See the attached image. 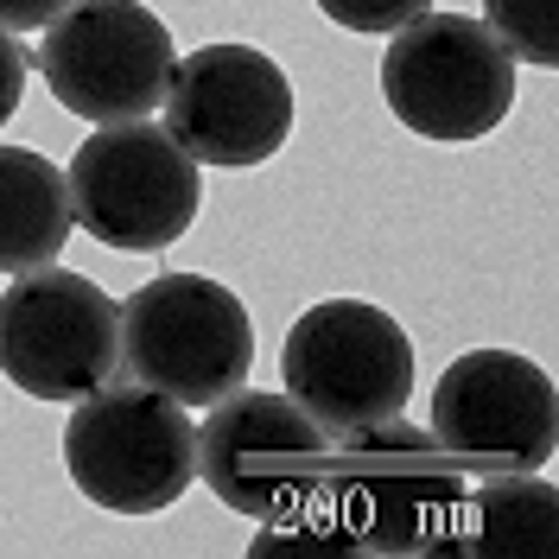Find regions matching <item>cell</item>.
I'll use <instances>...</instances> for the list:
<instances>
[{
    "instance_id": "6da1fadb",
    "label": "cell",
    "mask_w": 559,
    "mask_h": 559,
    "mask_svg": "<svg viewBox=\"0 0 559 559\" xmlns=\"http://www.w3.org/2000/svg\"><path fill=\"white\" fill-rule=\"evenodd\" d=\"M128 382L178 407H210L254 376V318L210 274H153L121 299Z\"/></svg>"
},
{
    "instance_id": "7a4b0ae2",
    "label": "cell",
    "mask_w": 559,
    "mask_h": 559,
    "mask_svg": "<svg viewBox=\"0 0 559 559\" xmlns=\"http://www.w3.org/2000/svg\"><path fill=\"white\" fill-rule=\"evenodd\" d=\"M344 464H324V489L337 496L331 515L344 522L356 554H439L457 534L464 477L439 452L432 432L407 426V414L369 432L337 439Z\"/></svg>"
},
{
    "instance_id": "3957f363",
    "label": "cell",
    "mask_w": 559,
    "mask_h": 559,
    "mask_svg": "<svg viewBox=\"0 0 559 559\" xmlns=\"http://www.w3.org/2000/svg\"><path fill=\"white\" fill-rule=\"evenodd\" d=\"M64 471L108 515H159L198 484V426L191 407L140 382H103L70 401Z\"/></svg>"
},
{
    "instance_id": "277c9868",
    "label": "cell",
    "mask_w": 559,
    "mask_h": 559,
    "mask_svg": "<svg viewBox=\"0 0 559 559\" xmlns=\"http://www.w3.org/2000/svg\"><path fill=\"white\" fill-rule=\"evenodd\" d=\"M280 388L331 439L407 414V394H414L407 324L369 299H324L293 318L286 349H280Z\"/></svg>"
},
{
    "instance_id": "5b68a950",
    "label": "cell",
    "mask_w": 559,
    "mask_h": 559,
    "mask_svg": "<svg viewBox=\"0 0 559 559\" xmlns=\"http://www.w3.org/2000/svg\"><path fill=\"white\" fill-rule=\"evenodd\" d=\"M382 96L388 115L419 140H484L515 108V58L502 38L471 13L426 7L401 33H388L382 51Z\"/></svg>"
},
{
    "instance_id": "8992f818",
    "label": "cell",
    "mask_w": 559,
    "mask_h": 559,
    "mask_svg": "<svg viewBox=\"0 0 559 559\" xmlns=\"http://www.w3.org/2000/svg\"><path fill=\"white\" fill-rule=\"evenodd\" d=\"M64 185L76 229L121 254L173 248L204 210V166L166 128H153V115L96 128L64 166Z\"/></svg>"
},
{
    "instance_id": "52a82bcc",
    "label": "cell",
    "mask_w": 559,
    "mask_h": 559,
    "mask_svg": "<svg viewBox=\"0 0 559 559\" xmlns=\"http://www.w3.org/2000/svg\"><path fill=\"white\" fill-rule=\"evenodd\" d=\"M331 432L286 388H236L204 407L198 426V477L248 522H286L324 496Z\"/></svg>"
},
{
    "instance_id": "ba28073f",
    "label": "cell",
    "mask_w": 559,
    "mask_h": 559,
    "mask_svg": "<svg viewBox=\"0 0 559 559\" xmlns=\"http://www.w3.org/2000/svg\"><path fill=\"white\" fill-rule=\"evenodd\" d=\"M33 64L58 108L90 128H115V121H146L166 103L178 51L173 26L140 0H70L45 26Z\"/></svg>"
},
{
    "instance_id": "9c48e42d",
    "label": "cell",
    "mask_w": 559,
    "mask_h": 559,
    "mask_svg": "<svg viewBox=\"0 0 559 559\" xmlns=\"http://www.w3.org/2000/svg\"><path fill=\"white\" fill-rule=\"evenodd\" d=\"M121 369V306L76 267H26L0 293V376L33 401H83Z\"/></svg>"
},
{
    "instance_id": "30bf717a",
    "label": "cell",
    "mask_w": 559,
    "mask_h": 559,
    "mask_svg": "<svg viewBox=\"0 0 559 559\" xmlns=\"http://www.w3.org/2000/svg\"><path fill=\"white\" fill-rule=\"evenodd\" d=\"M432 439L457 471H547L559 452V388L515 349H471L432 388Z\"/></svg>"
},
{
    "instance_id": "8fae6325",
    "label": "cell",
    "mask_w": 559,
    "mask_h": 559,
    "mask_svg": "<svg viewBox=\"0 0 559 559\" xmlns=\"http://www.w3.org/2000/svg\"><path fill=\"white\" fill-rule=\"evenodd\" d=\"M166 134L216 173L267 166L293 134V83L254 45H198L173 64Z\"/></svg>"
},
{
    "instance_id": "7c38bea8",
    "label": "cell",
    "mask_w": 559,
    "mask_h": 559,
    "mask_svg": "<svg viewBox=\"0 0 559 559\" xmlns=\"http://www.w3.org/2000/svg\"><path fill=\"white\" fill-rule=\"evenodd\" d=\"M477 559H554L559 554V489L540 471H496L464 484L457 534Z\"/></svg>"
},
{
    "instance_id": "4fadbf2b",
    "label": "cell",
    "mask_w": 559,
    "mask_h": 559,
    "mask_svg": "<svg viewBox=\"0 0 559 559\" xmlns=\"http://www.w3.org/2000/svg\"><path fill=\"white\" fill-rule=\"evenodd\" d=\"M76 229L70 216L64 166H51L33 146L0 140V274H26L58 261Z\"/></svg>"
},
{
    "instance_id": "5bb4252c",
    "label": "cell",
    "mask_w": 559,
    "mask_h": 559,
    "mask_svg": "<svg viewBox=\"0 0 559 559\" xmlns=\"http://www.w3.org/2000/svg\"><path fill=\"white\" fill-rule=\"evenodd\" d=\"M484 26L502 38L515 64H559V0H484Z\"/></svg>"
},
{
    "instance_id": "9a60e30c",
    "label": "cell",
    "mask_w": 559,
    "mask_h": 559,
    "mask_svg": "<svg viewBox=\"0 0 559 559\" xmlns=\"http://www.w3.org/2000/svg\"><path fill=\"white\" fill-rule=\"evenodd\" d=\"M261 527L267 534L248 547V559H356V540L344 534V522L324 502L286 515V522H261Z\"/></svg>"
},
{
    "instance_id": "2e32d148",
    "label": "cell",
    "mask_w": 559,
    "mask_h": 559,
    "mask_svg": "<svg viewBox=\"0 0 559 559\" xmlns=\"http://www.w3.org/2000/svg\"><path fill=\"white\" fill-rule=\"evenodd\" d=\"M312 7L331 26H344L356 38H388V33H401L407 20H419L432 0H312Z\"/></svg>"
},
{
    "instance_id": "e0dca14e",
    "label": "cell",
    "mask_w": 559,
    "mask_h": 559,
    "mask_svg": "<svg viewBox=\"0 0 559 559\" xmlns=\"http://www.w3.org/2000/svg\"><path fill=\"white\" fill-rule=\"evenodd\" d=\"M26 76H33L26 45H20V33H7V26H0V128L20 115V103H26Z\"/></svg>"
},
{
    "instance_id": "ac0fdd59",
    "label": "cell",
    "mask_w": 559,
    "mask_h": 559,
    "mask_svg": "<svg viewBox=\"0 0 559 559\" xmlns=\"http://www.w3.org/2000/svg\"><path fill=\"white\" fill-rule=\"evenodd\" d=\"M70 0H0V26L7 33H45Z\"/></svg>"
}]
</instances>
